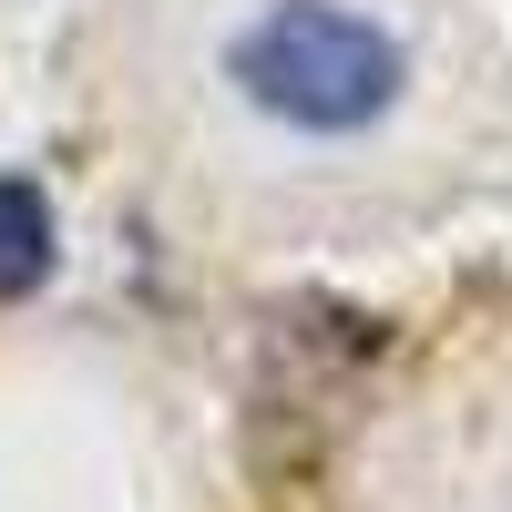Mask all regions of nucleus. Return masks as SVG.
<instances>
[{"label": "nucleus", "instance_id": "nucleus-1", "mask_svg": "<svg viewBox=\"0 0 512 512\" xmlns=\"http://www.w3.org/2000/svg\"><path fill=\"white\" fill-rule=\"evenodd\" d=\"M226 82L297 144H369L410 103V41L359 0H267L226 31Z\"/></svg>", "mask_w": 512, "mask_h": 512}, {"label": "nucleus", "instance_id": "nucleus-2", "mask_svg": "<svg viewBox=\"0 0 512 512\" xmlns=\"http://www.w3.org/2000/svg\"><path fill=\"white\" fill-rule=\"evenodd\" d=\"M62 267V216L41 175H0V308H31Z\"/></svg>", "mask_w": 512, "mask_h": 512}]
</instances>
